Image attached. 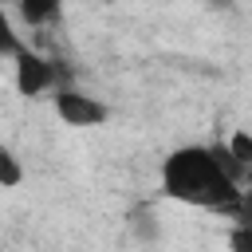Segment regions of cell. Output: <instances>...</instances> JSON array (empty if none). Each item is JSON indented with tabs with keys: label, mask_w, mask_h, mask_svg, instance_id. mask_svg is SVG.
<instances>
[{
	"label": "cell",
	"mask_w": 252,
	"mask_h": 252,
	"mask_svg": "<svg viewBox=\"0 0 252 252\" xmlns=\"http://www.w3.org/2000/svg\"><path fill=\"white\" fill-rule=\"evenodd\" d=\"M20 177H24V169H20L16 154L0 146V189H12V185H20Z\"/></svg>",
	"instance_id": "5b68a950"
},
{
	"label": "cell",
	"mask_w": 252,
	"mask_h": 252,
	"mask_svg": "<svg viewBox=\"0 0 252 252\" xmlns=\"http://www.w3.org/2000/svg\"><path fill=\"white\" fill-rule=\"evenodd\" d=\"M134 228L142 236H158V224H150V213H134Z\"/></svg>",
	"instance_id": "30bf717a"
},
{
	"label": "cell",
	"mask_w": 252,
	"mask_h": 252,
	"mask_svg": "<svg viewBox=\"0 0 252 252\" xmlns=\"http://www.w3.org/2000/svg\"><path fill=\"white\" fill-rule=\"evenodd\" d=\"M20 51H24V39L12 32V20L0 12V59H4V55H12V59H16Z\"/></svg>",
	"instance_id": "8992f818"
},
{
	"label": "cell",
	"mask_w": 252,
	"mask_h": 252,
	"mask_svg": "<svg viewBox=\"0 0 252 252\" xmlns=\"http://www.w3.org/2000/svg\"><path fill=\"white\" fill-rule=\"evenodd\" d=\"M161 193L169 201L232 217L240 201V181L220 169L213 146H181L161 161Z\"/></svg>",
	"instance_id": "6da1fadb"
},
{
	"label": "cell",
	"mask_w": 252,
	"mask_h": 252,
	"mask_svg": "<svg viewBox=\"0 0 252 252\" xmlns=\"http://www.w3.org/2000/svg\"><path fill=\"white\" fill-rule=\"evenodd\" d=\"M16 8H20V16H24V24H32V28H47V24H55L59 12H63L59 0H16Z\"/></svg>",
	"instance_id": "277c9868"
},
{
	"label": "cell",
	"mask_w": 252,
	"mask_h": 252,
	"mask_svg": "<svg viewBox=\"0 0 252 252\" xmlns=\"http://www.w3.org/2000/svg\"><path fill=\"white\" fill-rule=\"evenodd\" d=\"M224 146H228V150H232V158L252 173V134H244V130H240V134H232Z\"/></svg>",
	"instance_id": "52a82bcc"
},
{
	"label": "cell",
	"mask_w": 252,
	"mask_h": 252,
	"mask_svg": "<svg viewBox=\"0 0 252 252\" xmlns=\"http://www.w3.org/2000/svg\"><path fill=\"white\" fill-rule=\"evenodd\" d=\"M228 252H252V228L248 224H236L228 232Z\"/></svg>",
	"instance_id": "ba28073f"
},
{
	"label": "cell",
	"mask_w": 252,
	"mask_h": 252,
	"mask_svg": "<svg viewBox=\"0 0 252 252\" xmlns=\"http://www.w3.org/2000/svg\"><path fill=\"white\" fill-rule=\"evenodd\" d=\"M232 220L252 228V185H248V189H240V201H236V209H232Z\"/></svg>",
	"instance_id": "9c48e42d"
},
{
	"label": "cell",
	"mask_w": 252,
	"mask_h": 252,
	"mask_svg": "<svg viewBox=\"0 0 252 252\" xmlns=\"http://www.w3.org/2000/svg\"><path fill=\"white\" fill-rule=\"evenodd\" d=\"M55 114L67 126H98V122H106V106L94 94H83L75 87H55Z\"/></svg>",
	"instance_id": "3957f363"
},
{
	"label": "cell",
	"mask_w": 252,
	"mask_h": 252,
	"mask_svg": "<svg viewBox=\"0 0 252 252\" xmlns=\"http://www.w3.org/2000/svg\"><path fill=\"white\" fill-rule=\"evenodd\" d=\"M51 87H63V63L47 59V55H35V51H20L16 55V91L20 94H43Z\"/></svg>",
	"instance_id": "7a4b0ae2"
}]
</instances>
